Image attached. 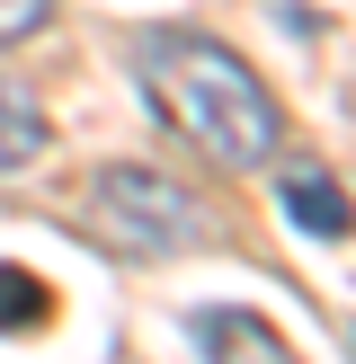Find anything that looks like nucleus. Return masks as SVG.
<instances>
[{
  "mask_svg": "<svg viewBox=\"0 0 356 364\" xmlns=\"http://www.w3.org/2000/svg\"><path fill=\"white\" fill-rule=\"evenodd\" d=\"M89 205H98L107 240L134 249V258H178V249H205L214 240V213L196 187H178L169 169H142V160H107L89 178Z\"/></svg>",
  "mask_w": 356,
  "mask_h": 364,
  "instance_id": "nucleus-2",
  "label": "nucleus"
},
{
  "mask_svg": "<svg viewBox=\"0 0 356 364\" xmlns=\"http://www.w3.org/2000/svg\"><path fill=\"white\" fill-rule=\"evenodd\" d=\"M347 347H356V338H347Z\"/></svg>",
  "mask_w": 356,
  "mask_h": 364,
  "instance_id": "nucleus-8",
  "label": "nucleus"
},
{
  "mask_svg": "<svg viewBox=\"0 0 356 364\" xmlns=\"http://www.w3.org/2000/svg\"><path fill=\"white\" fill-rule=\"evenodd\" d=\"M45 320H53L45 276L18 267V258H0V338H27V329H45Z\"/></svg>",
  "mask_w": 356,
  "mask_h": 364,
  "instance_id": "nucleus-6",
  "label": "nucleus"
},
{
  "mask_svg": "<svg viewBox=\"0 0 356 364\" xmlns=\"http://www.w3.org/2000/svg\"><path fill=\"white\" fill-rule=\"evenodd\" d=\"M36 151H45V107H36L18 80H0V178L27 169Z\"/></svg>",
  "mask_w": 356,
  "mask_h": 364,
  "instance_id": "nucleus-5",
  "label": "nucleus"
},
{
  "mask_svg": "<svg viewBox=\"0 0 356 364\" xmlns=\"http://www.w3.org/2000/svg\"><path fill=\"white\" fill-rule=\"evenodd\" d=\"M276 196H285V213H294L312 240H347L356 231V196L338 187L330 169H276Z\"/></svg>",
  "mask_w": 356,
  "mask_h": 364,
  "instance_id": "nucleus-4",
  "label": "nucleus"
},
{
  "mask_svg": "<svg viewBox=\"0 0 356 364\" xmlns=\"http://www.w3.org/2000/svg\"><path fill=\"white\" fill-rule=\"evenodd\" d=\"M187 329H196V347H205L214 364H294L285 329H276V320H258V311H241V302H196Z\"/></svg>",
  "mask_w": 356,
  "mask_h": 364,
  "instance_id": "nucleus-3",
  "label": "nucleus"
},
{
  "mask_svg": "<svg viewBox=\"0 0 356 364\" xmlns=\"http://www.w3.org/2000/svg\"><path fill=\"white\" fill-rule=\"evenodd\" d=\"M142 89L160 98V116H169L214 169H258L285 142V116H276V98H267V80L231 45H214V36H196V27H160L152 45H142Z\"/></svg>",
  "mask_w": 356,
  "mask_h": 364,
  "instance_id": "nucleus-1",
  "label": "nucleus"
},
{
  "mask_svg": "<svg viewBox=\"0 0 356 364\" xmlns=\"http://www.w3.org/2000/svg\"><path fill=\"white\" fill-rule=\"evenodd\" d=\"M45 18H53V0H0V53H9V45H27Z\"/></svg>",
  "mask_w": 356,
  "mask_h": 364,
  "instance_id": "nucleus-7",
  "label": "nucleus"
}]
</instances>
